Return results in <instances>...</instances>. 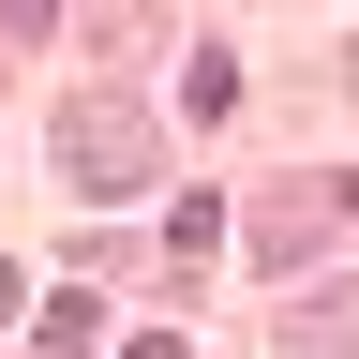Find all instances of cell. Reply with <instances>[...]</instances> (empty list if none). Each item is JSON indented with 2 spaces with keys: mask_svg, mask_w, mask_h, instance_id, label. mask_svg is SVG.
I'll use <instances>...</instances> for the list:
<instances>
[{
  "mask_svg": "<svg viewBox=\"0 0 359 359\" xmlns=\"http://www.w3.org/2000/svg\"><path fill=\"white\" fill-rule=\"evenodd\" d=\"M45 165H60L75 180V195H150V180H165V135H150V105H135V90H75V105L60 120H45Z\"/></svg>",
  "mask_w": 359,
  "mask_h": 359,
  "instance_id": "1",
  "label": "cell"
},
{
  "mask_svg": "<svg viewBox=\"0 0 359 359\" xmlns=\"http://www.w3.org/2000/svg\"><path fill=\"white\" fill-rule=\"evenodd\" d=\"M269 344L285 359H359V285H299L285 314H269Z\"/></svg>",
  "mask_w": 359,
  "mask_h": 359,
  "instance_id": "2",
  "label": "cell"
},
{
  "mask_svg": "<svg viewBox=\"0 0 359 359\" xmlns=\"http://www.w3.org/2000/svg\"><path fill=\"white\" fill-rule=\"evenodd\" d=\"M314 224H330L314 195H269V210H255V255H269V269H299V255H314Z\"/></svg>",
  "mask_w": 359,
  "mask_h": 359,
  "instance_id": "3",
  "label": "cell"
},
{
  "mask_svg": "<svg viewBox=\"0 0 359 359\" xmlns=\"http://www.w3.org/2000/svg\"><path fill=\"white\" fill-rule=\"evenodd\" d=\"M90 344H105V314H90V285H60L45 299V359H90Z\"/></svg>",
  "mask_w": 359,
  "mask_h": 359,
  "instance_id": "4",
  "label": "cell"
},
{
  "mask_svg": "<svg viewBox=\"0 0 359 359\" xmlns=\"http://www.w3.org/2000/svg\"><path fill=\"white\" fill-rule=\"evenodd\" d=\"M120 359H195V344H180V330H150V344H120Z\"/></svg>",
  "mask_w": 359,
  "mask_h": 359,
  "instance_id": "5",
  "label": "cell"
},
{
  "mask_svg": "<svg viewBox=\"0 0 359 359\" xmlns=\"http://www.w3.org/2000/svg\"><path fill=\"white\" fill-rule=\"evenodd\" d=\"M0 314H30V285H15V255H0Z\"/></svg>",
  "mask_w": 359,
  "mask_h": 359,
  "instance_id": "6",
  "label": "cell"
}]
</instances>
